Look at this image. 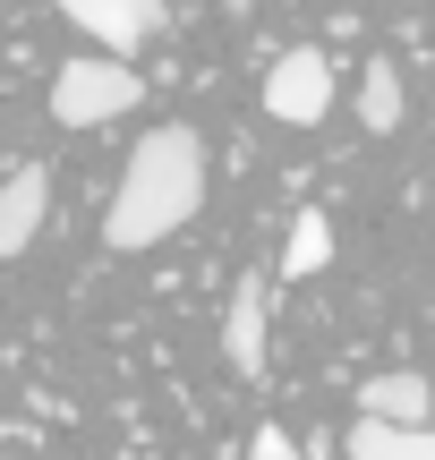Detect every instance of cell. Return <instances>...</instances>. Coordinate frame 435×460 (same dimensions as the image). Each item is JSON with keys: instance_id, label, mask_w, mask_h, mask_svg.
Masks as SVG:
<instances>
[{"instance_id": "cell-1", "label": "cell", "mask_w": 435, "mask_h": 460, "mask_svg": "<svg viewBox=\"0 0 435 460\" xmlns=\"http://www.w3.org/2000/svg\"><path fill=\"white\" fill-rule=\"evenodd\" d=\"M205 205V137L180 128V119H163V128L137 137L129 171H120L111 188V214H102V247H120V256H137V247H163L171 230H188Z\"/></svg>"}, {"instance_id": "cell-2", "label": "cell", "mask_w": 435, "mask_h": 460, "mask_svg": "<svg viewBox=\"0 0 435 460\" xmlns=\"http://www.w3.org/2000/svg\"><path fill=\"white\" fill-rule=\"evenodd\" d=\"M137 111V68H120V51H102V60H68L60 77H51V119L60 128H102V119Z\"/></svg>"}, {"instance_id": "cell-3", "label": "cell", "mask_w": 435, "mask_h": 460, "mask_svg": "<svg viewBox=\"0 0 435 460\" xmlns=\"http://www.w3.org/2000/svg\"><path fill=\"white\" fill-rule=\"evenodd\" d=\"M265 111L282 119V128H316V119L333 111V60H324L316 43L282 51V60L265 68Z\"/></svg>"}, {"instance_id": "cell-4", "label": "cell", "mask_w": 435, "mask_h": 460, "mask_svg": "<svg viewBox=\"0 0 435 460\" xmlns=\"http://www.w3.org/2000/svg\"><path fill=\"white\" fill-rule=\"evenodd\" d=\"M265 273H239L231 281V315H222V358H231L239 384H265L273 367V307H265Z\"/></svg>"}, {"instance_id": "cell-5", "label": "cell", "mask_w": 435, "mask_h": 460, "mask_svg": "<svg viewBox=\"0 0 435 460\" xmlns=\"http://www.w3.org/2000/svg\"><path fill=\"white\" fill-rule=\"evenodd\" d=\"M60 17H68L77 34H94L102 51H120V60H129V51H146L154 34L171 26L163 0H60Z\"/></svg>"}, {"instance_id": "cell-6", "label": "cell", "mask_w": 435, "mask_h": 460, "mask_svg": "<svg viewBox=\"0 0 435 460\" xmlns=\"http://www.w3.org/2000/svg\"><path fill=\"white\" fill-rule=\"evenodd\" d=\"M43 214H51V180H43V163H17L9 188H0V256H26L34 230H43Z\"/></svg>"}, {"instance_id": "cell-7", "label": "cell", "mask_w": 435, "mask_h": 460, "mask_svg": "<svg viewBox=\"0 0 435 460\" xmlns=\"http://www.w3.org/2000/svg\"><path fill=\"white\" fill-rule=\"evenodd\" d=\"M359 418H393V427H435V384L393 367V376H368L359 384Z\"/></svg>"}, {"instance_id": "cell-8", "label": "cell", "mask_w": 435, "mask_h": 460, "mask_svg": "<svg viewBox=\"0 0 435 460\" xmlns=\"http://www.w3.org/2000/svg\"><path fill=\"white\" fill-rule=\"evenodd\" d=\"M351 460H435V427H393V418H359L342 435Z\"/></svg>"}, {"instance_id": "cell-9", "label": "cell", "mask_w": 435, "mask_h": 460, "mask_svg": "<svg viewBox=\"0 0 435 460\" xmlns=\"http://www.w3.org/2000/svg\"><path fill=\"white\" fill-rule=\"evenodd\" d=\"M402 111H410V102H402V68H393V60H368V77H359V119H368L376 137H393V128H402Z\"/></svg>"}, {"instance_id": "cell-10", "label": "cell", "mask_w": 435, "mask_h": 460, "mask_svg": "<svg viewBox=\"0 0 435 460\" xmlns=\"http://www.w3.org/2000/svg\"><path fill=\"white\" fill-rule=\"evenodd\" d=\"M324 264H333V222H324L316 205H307V214L290 222V247H282V273H290V281H316Z\"/></svg>"}, {"instance_id": "cell-11", "label": "cell", "mask_w": 435, "mask_h": 460, "mask_svg": "<svg viewBox=\"0 0 435 460\" xmlns=\"http://www.w3.org/2000/svg\"><path fill=\"white\" fill-rule=\"evenodd\" d=\"M248 460H299V444H290L282 427H256L248 435Z\"/></svg>"}]
</instances>
